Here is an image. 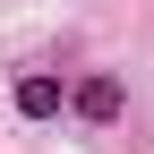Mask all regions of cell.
<instances>
[{"label":"cell","mask_w":154,"mask_h":154,"mask_svg":"<svg viewBox=\"0 0 154 154\" xmlns=\"http://www.w3.org/2000/svg\"><path fill=\"white\" fill-rule=\"evenodd\" d=\"M69 111H77V120H94V128H111V120H120V111H128V86H120V77H111V69H94L86 86L69 94Z\"/></svg>","instance_id":"cell-1"},{"label":"cell","mask_w":154,"mask_h":154,"mask_svg":"<svg viewBox=\"0 0 154 154\" xmlns=\"http://www.w3.org/2000/svg\"><path fill=\"white\" fill-rule=\"evenodd\" d=\"M60 103H69V94H60V77H43V69H26V77H17V111H26V120H60Z\"/></svg>","instance_id":"cell-2"}]
</instances>
